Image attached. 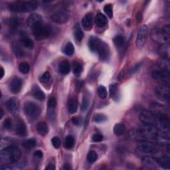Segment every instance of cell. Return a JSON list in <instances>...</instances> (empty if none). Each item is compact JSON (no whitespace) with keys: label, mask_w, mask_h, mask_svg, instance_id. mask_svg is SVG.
I'll return each instance as SVG.
<instances>
[{"label":"cell","mask_w":170,"mask_h":170,"mask_svg":"<svg viewBox=\"0 0 170 170\" xmlns=\"http://www.w3.org/2000/svg\"><path fill=\"white\" fill-rule=\"evenodd\" d=\"M140 120L144 124L153 126L160 130L169 128V118L163 113L144 111L140 114Z\"/></svg>","instance_id":"6da1fadb"},{"label":"cell","mask_w":170,"mask_h":170,"mask_svg":"<svg viewBox=\"0 0 170 170\" xmlns=\"http://www.w3.org/2000/svg\"><path fill=\"white\" fill-rule=\"evenodd\" d=\"M163 130L158 129L153 126L144 124L143 126L131 130L130 136L133 140L156 141L162 135Z\"/></svg>","instance_id":"7a4b0ae2"},{"label":"cell","mask_w":170,"mask_h":170,"mask_svg":"<svg viewBox=\"0 0 170 170\" xmlns=\"http://www.w3.org/2000/svg\"><path fill=\"white\" fill-rule=\"evenodd\" d=\"M89 47L92 52L97 53L100 60L107 61L111 55L110 49L107 44L96 37H91L89 41Z\"/></svg>","instance_id":"3957f363"},{"label":"cell","mask_w":170,"mask_h":170,"mask_svg":"<svg viewBox=\"0 0 170 170\" xmlns=\"http://www.w3.org/2000/svg\"><path fill=\"white\" fill-rule=\"evenodd\" d=\"M22 156V152L18 147L8 146L3 148L0 153L1 161L4 163H14L18 162Z\"/></svg>","instance_id":"277c9868"},{"label":"cell","mask_w":170,"mask_h":170,"mask_svg":"<svg viewBox=\"0 0 170 170\" xmlns=\"http://www.w3.org/2000/svg\"><path fill=\"white\" fill-rule=\"evenodd\" d=\"M137 150L144 154L157 155L160 152V147L148 140H141L137 145Z\"/></svg>","instance_id":"5b68a950"},{"label":"cell","mask_w":170,"mask_h":170,"mask_svg":"<svg viewBox=\"0 0 170 170\" xmlns=\"http://www.w3.org/2000/svg\"><path fill=\"white\" fill-rule=\"evenodd\" d=\"M34 37L37 41H42L48 39L52 35L53 29L50 26L41 24L33 29Z\"/></svg>","instance_id":"8992f818"},{"label":"cell","mask_w":170,"mask_h":170,"mask_svg":"<svg viewBox=\"0 0 170 170\" xmlns=\"http://www.w3.org/2000/svg\"><path fill=\"white\" fill-rule=\"evenodd\" d=\"M23 111L26 116L31 119H35L41 112V108L33 102H26L24 105Z\"/></svg>","instance_id":"52a82bcc"},{"label":"cell","mask_w":170,"mask_h":170,"mask_svg":"<svg viewBox=\"0 0 170 170\" xmlns=\"http://www.w3.org/2000/svg\"><path fill=\"white\" fill-rule=\"evenodd\" d=\"M70 13L69 10L65 8H62L54 12L51 17V20L56 23H65L69 20Z\"/></svg>","instance_id":"ba28073f"},{"label":"cell","mask_w":170,"mask_h":170,"mask_svg":"<svg viewBox=\"0 0 170 170\" xmlns=\"http://www.w3.org/2000/svg\"><path fill=\"white\" fill-rule=\"evenodd\" d=\"M151 39L153 41H154L157 43L161 44H167L169 42L170 40V36L169 35L166 34L164 32L162 29H158V28H154L151 31L150 33Z\"/></svg>","instance_id":"9c48e42d"},{"label":"cell","mask_w":170,"mask_h":170,"mask_svg":"<svg viewBox=\"0 0 170 170\" xmlns=\"http://www.w3.org/2000/svg\"><path fill=\"white\" fill-rule=\"evenodd\" d=\"M152 79L160 85L166 86H169V73L161 70H156L152 72Z\"/></svg>","instance_id":"30bf717a"},{"label":"cell","mask_w":170,"mask_h":170,"mask_svg":"<svg viewBox=\"0 0 170 170\" xmlns=\"http://www.w3.org/2000/svg\"><path fill=\"white\" fill-rule=\"evenodd\" d=\"M147 34H148V27L146 25H143L140 27L138 34H137L136 40V45L137 48L139 49L143 48L147 39Z\"/></svg>","instance_id":"8fae6325"},{"label":"cell","mask_w":170,"mask_h":170,"mask_svg":"<svg viewBox=\"0 0 170 170\" xmlns=\"http://www.w3.org/2000/svg\"><path fill=\"white\" fill-rule=\"evenodd\" d=\"M155 95L158 99L162 101L169 102V86L160 85L155 90Z\"/></svg>","instance_id":"7c38bea8"},{"label":"cell","mask_w":170,"mask_h":170,"mask_svg":"<svg viewBox=\"0 0 170 170\" xmlns=\"http://www.w3.org/2000/svg\"><path fill=\"white\" fill-rule=\"evenodd\" d=\"M6 106L9 112L15 116L19 113V102L17 98H11L6 102Z\"/></svg>","instance_id":"4fadbf2b"},{"label":"cell","mask_w":170,"mask_h":170,"mask_svg":"<svg viewBox=\"0 0 170 170\" xmlns=\"http://www.w3.org/2000/svg\"><path fill=\"white\" fill-rule=\"evenodd\" d=\"M27 24L31 29H34L42 24L41 16L37 13L31 14L27 19Z\"/></svg>","instance_id":"5bb4252c"},{"label":"cell","mask_w":170,"mask_h":170,"mask_svg":"<svg viewBox=\"0 0 170 170\" xmlns=\"http://www.w3.org/2000/svg\"><path fill=\"white\" fill-rule=\"evenodd\" d=\"M23 86V80L20 78H15L11 82L9 88L10 91L13 94H18L19 93Z\"/></svg>","instance_id":"9a60e30c"},{"label":"cell","mask_w":170,"mask_h":170,"mask_svg":"<svg viewBox=\"0 0 170 170\" xmlns=\"http://www.w3.org/2000/svg\"><path fill=\"white\" fill-rule=\"evenodd\" d=\"M38 7V3L35 1H30L24 2L21 5V12L29 13L34 12Z\"/></svg>","instance_id":"2e32d148"},{"label":"cell","mask_w":170,"mask_h":170,"mask_svg":"<svg viewBox=\"0 0 170 170\" xmlns=\"http://www.w3.org/2000/svg\"><path fill=\"white\" fill-rule=\"evenodd\" d=\"M157 65L160 70L165 72L169 73L170 70V62L169 59L162 57L158 60L157 62Z\"/></svg>","instance_id":"e0dca14e"},{"label":"cell","mask_w":170,"mask_h":170,"mask_svg":"<svg viewBox=\"0 0 170 170\" xmlns=\"http://www.w3.org/2000/svg\"><path fill=\"white\" fill-rule=\"evenodd\" d=\"M15 132L19 136H25L27 134V126L25 123L21 121V120H18L16 123L15 126Z\"/></svg>","instance_id":"ac0fdd59"},{"label":"cell","mask_w":170,"mask_h":170,"mask_svg":"<svg viewBox=\"0 0 170 170\" xmlns=\"http://www.w3.org/2000/svg\"><path fill=\"white\" fill-rule=\"evenodd\" d=\"M31 93L35 99L40 101H43L45 100V94L38 86H34L33 87Z\"/></svg>","instance_id":"d6986e66"},{"label":"cell","mask_w":170,"mask_h":170,"mask_svg":"<svg viewBox=\"0 0 170 170\" xmlns=\"http://www.w3.org/2000/svg\"><path fill=\"white\" fill-rule=\"evenodd\" d=\"M82 25L86 31H90L92 27V15L91 13L86 14L82 19Z\"/></svg>","instance_id":"ffe728a7"},{"label":"cell","mask_w":170,"mask_h":170,"mask_svg":"<svg viewBox=\"0 0 170 170\" xmlns=\"http://www.w3.org/2000/svg\"><path fill=\"white\" fill-rule=\"evenodd\" d=\"M158 166L162 167L163 169H169L170 168V158L168 156L164 155L162 157L156 158Z\"/></svg>","instance_id":"44dd1931"},{"label":"cell","mask_w":170,"mask_h":170,"mask_svg":"<svg viewBox=\"0 0 170 170\" xmlns=\"http://www.w3.org/2000/svg\"><path fill=\"white\" fill-rule=\"evenodd\" d=\"M20 42L21 45L25 47L27 49H32L34 47V43L31 38L28 36H27L25 34H23L21 35Z\"/></svg>","instance_id":"7402d4cb"},{"label":"cell","mask_w":170,"mask_h":170,"mask_svg":"<svg viewBox=\"0 0 170 170\" xmlns=\"http://www.w3.org/2000/svg\"><path fill=\"white\" fill-rule=\"evenodd\" d=\"M109 91L110 95L114 100H118V97L120 96V91L119 86L117 83H112L109 86Z\"/></svg>","instance_id":"603a6c76"},{"label":"cell","mask_w":170,"mask_h":170,"mask_svg":"<svg viewBox=\"0 0 170 170\" xmlns=\"http://www.w3.org/2000/svg\"><path fill=\"white\" fill-rule=\"evenodd\" d=\"M142 163L145 166L150 167H156V166L158 165L156 158L152 157V156H146L142 157Z\"/></svg>","instance_id":"cb8c5ba5"},{"label":"cell","mask_w":170,"mask_h":170,"mask_svg":"<svg viewBox=\"0 0 170 170\" xmlns=\"http://www.w3.org/2000/svg\"><path fill=\"white\" fill-rule=\"evenodd\" d=\"M36 130L41 136H45L49 132V128L45 122H40L36 125Z\"/></svg>","instance_id":"d4e9b609"},{"label":"cell","mask_w":170,"mask_h":170,"mask_svg":"<svg viewBox=\"0 0 170 170\" xmlns=\"http://www.w3.org/2000/svg\"><path fill=\"white\" fill-rule=\"evenodd\" d=\"M59 70L60 73L63 75H68L70 71V67L67 61H63L60 63L59 66Z\"/></svg>","instance_id":"484cf974"},{"label":"cell","mask_w":170,"mask_h":170,"mask_svg":"<svg viewBox=\"0 0 170 170\" xmlns=\"http://www.w3.org/2000/svg\"><path fill=\"white\" fill-rule=\"evenodd\" d=\"M108 19L105 15L102 13H98L95 18V23L98 27H103L106 25Z\"/></svg>","instance_id":"4316f807"},{"label":"cell","mask_w":170,"mask_h":170,"mask_svg":"<svg viewBox=\"0 0 170 170\" xmlns=\"http://www.w3.org/2000/svg\"><path fill=\"white\" fill-rule=\"evenodd\" d=\"M169 45L167 44H163L158 49V53L162 56V57L169 59Z\"/></svg>","instance_id":"83f0119b"},{"label":"cell","mask_w":170,"mask_h":170,"mask_svg":"<svg viewBox=\"0 0 170 170\" xmlns=\"http://www.w3.org/2000/svg\"><path fill=\"white\" fill-rule=\"evenodd\" d=\"M126 131V126L122 123H118L114 126V133L116 136H122Z\"/></svg>","instance_id":"f1b7e54d"},{"label":"cell","mask_w":170,"mask_h":170,"mask_svg":"<svg viewBox=\"0 0 170 170\" xmlns=\"http://www.w3.org/2000/svg\"><path fill=\"white\" fill-rule=\"evenodd\" d=\"M67 108H68V111L70 114H73L76 113L78 109L77 102H76V101L75 99L70 100L68 102Z\"/></svg>","instance_id":"f546056e"},{"label":"cell","mask_w":170,"mask_h":170,"mask_svg":"<svg viewBox=\"0 0 170 170\" xmlns=\"http://www.w3.org/2000/svg\"><path fill=\"white\" fill-rule=\"evenodd\" d=\"M6 23L11 29H15L18 28L19 25V20L16 18H9L6 21Z\"/></svg>","instance_id":"4dcf8cb0"},{"label":"cell","mask_w":170,"mask_h":170,"mask_svg":"<svg viewBox=\"0 0 170 170\" xmlns=\"http://www.w3.org/2000/svg\"><path fill=\"white\" fill-rule=\"evenodd\" d=\"M75 36L79 41H80L84 37V33L82 31L79 23H76L75 26Z\"/></svg>","instance_id":"1f68e13d"},{"label":"cell","mask_w":170,"mask_h":170,"mask_svg":"<svg viewBox=\"0 0 170 170\" xmlns=\"http://www.w3.org/2000/svg\"><path fill=\"white\" fill-rule=\"evenodd\" d=\"M73 70L75 76H79L83 72V67L79 62L75 61L73 64Z\"/></svg>","instance_id":"d6a6232c"},{"label":"cell","mask_w":170,"mask_h":170,"mask_svg":"<svg viewBox=\"0 0 170 170\" xmlns=\"http://www.w3.org/2000/svg\"><path fill=\"white\" fill-rule=\"evenodd\" d=\"M64 53L67 54V56H72L75 53V47L72 43L69 42L65 45L64 49Z\"/></svg>","instance_id":"836d02e7"},{"label":"cell","mask_w":170,"mask_h":170,"mask_svg":"<svg viewBox=\"0 0 170 170\" xmlns=\"http://www.w3.org/2000/svg\"><path fill=\"white\" fill-rule=\"evenodd\" d=\"M23 146L27 150H31L33 148L36 146V140L35 138H29L27 140L23 142Z\"/></svg>","instance_id":"e575fe53"},{"label":"cell","mask_w":170,"mask_h":170,"mask_svg":"<svg viewBox=\"0 0 170 170\" xmlns=\"http://www.w3.org/2000/svg\"><path fill=\"white\" fill-rule=\"evenodd\" d=\"M114 45H116L118 48H122L124 45V37L122 35H118L116 37H115L113 39Z\"/></svg>","instance_id":"d590c367"},{"label":"cell","mask_w":170,"mask_h":170,"mask_svg":"<svg viewBox=\"0 0 170 170\" xmlns=\"http://www.w3.org/2000/svg\"><path fill=\"white\" fill-rule=\"evenodd\" d=\"M75 145V139L72 136L66 137L64 141V146L67 149H71Z\"/></svg>","instance_id":"8d00e7d4"},{"label":"cell","mask_w":170,"mask_h":170,"mask_svg":"<svg viewBox=\"0 0 170 170\" xmlns=\"http://www.w3.org/2000/svg\"><path fill=\"white\" fill-rule=\"evenodd\" d=\"M19 70L22 74H27L30 70V66L26 62L21 63L19 66Z\"/></svg>","instance_id":"74e56055"},{"label":"cell","mask_w":170,"mask_h":170,"mask_svg":"<svg viewBox=\"0 0 170 170\" xmlns=\"http://www.w3.org/2000/svg\"><path fill=\"white\" fill-rule=\"evenodd\" d=\"M13 53L15 54V55L18 57V58H21L23 57L24 56V52L22 50L21 48L17 45V44H14L13 46Z\"/></svg>","instance_id":"f35d334b"},{"label":"cell","mask_w":170,"mask_h":170,"mask_svg":"<svg viewBox=\"0 0 170 170\" xmlns=\"http://www.w3.org/2000/svg\"><path fill=\"white\" fill-rule=\"evenodd\" d=\"M51 74L49 72H48V71H47V72L44 73L41 77L39 78V81L40 83L41 84H43V85H46L47 84L49 81H50L51 80Z\"/></svg>","instance_id":"ab89813d"},{"label":"cell","mask_w":170,"mask_h":170,"mask_svg":"<svg viewBox=\"0 0 170 170\" xmlns=\"http://www.w3.org/2000/svg\"><path fill=\"white\" fill-rule=\"evenodd\" d=\"M98 159V154L95 151H90L87 155V160L89 163H94Z\"/></svg>","instance_id":"60d3db41"},{"label":"cell","mask_w":170,"mask_h":170,"mask_svg":"<svg viewBox=\"0 0 170 170\" xmlns=\"http://www.w3.org/2000/svg\"><path fill=\"white\" fill-rule=\"evenodd\" d=\"M98 95L102 99H105L107 97V90L106 88L101 85L98 89Z\"/></svg>","instance_id":"b9f144b4"},{"label":"cell","mask_w":170,"mask_h":170,"mask_svg":"<svg viewBox=\"0 0 170 170\" xmlns=\"http://www.w3.org/2000/svg\"><path fill=\"white\" fill-rule=\"evenodd\" d=\"M104 12L107 15L109 18H112L113 17V8L111 4H107L104 7Z\"/></svg>","instance_id":"7bdbcfd3"},{"label":"cell","mask_w":170,"mask_h":170,"mask_svg":"<svg viewBox=\"0 0 170 170\" xmlns=\"http://www.w3.org/2000/svg\"><path fill=\"white\" fill-rule=\"evenodd\" d=\"M51 142H52L53 146L55 147L56 149H58L59 147L61 146V140L57 136L53 137V138L51 139Z\"/></svg>","instance_id":"ee69618b"},{"label":"cell","mask_w":170,"mask_h":170,"mask_svg":"<svg viewBox=\"0 0 170 170\" xmlns=\"http://www.w3.org/2000/svg\"><path fill=\"white\" fill-rule=\"evenodd\" d=\"M9 10L13 12H21V5L16 3H12L9 5Z\"/></svg>","instance_id":"f6af8a7d"},{"label":"cell","mask_w":170,"mask_h":170,"mask_svg":"<svg viewBox=\"0 0 170 170\" xmlns=\"http://www.w3.org/2000/svg\"><path fill=\"white\" fill-rule=\"evenodd\" d=\"M89 99H88L86 96H84L83 98V102H82V106H81L82 111H86L88 107H89Z\"/></svg>","instance_id":"bcb514c9"},{"label":"cell","mask_w":170,"mask_h":170,"mask_svg":"<svg viewBox=\"0 0 170 170\" xmlns=\"http://www.w3.org/2000/svg\"><path fill=\"white\" fill-rule=\"evenodd\" d=\"M3 126L6 130L11 129L12 127V120L10 118H7L6 120H5V121L3 122Z\"/></svg>","instance_id":"7dc6e473"},{"label":"cell","mask_w":170,"mask_h":170,"mask_svg":"<svg viewBox=\"0 0 170 170\" xmlns=\"http://www.w3.org/2000/svg\"><path fill=\"white\" fill-rule=\"evenodd\" d=\"M106 120V117L103 114H97L95 117V122L96 123H101Z\"/></svg>","instance_id":"c3c4849f"},{"label":"cell","mask_w":170,"mask_h":170,"mask_svg":"<svg viewBox=\"0 0 170 170\" xmlns=\"http://www.w3.org/2000/svg\"><path fill=\"white\" fill-rule=\"evenodd\" d=\"M57 106V100L54 98H51L49 100L47 106L48 108H55Z\"/></svg>","instance_id":"681fc988"},{"label":"cell","mask_w":170,"mask_h":170,"mask_svg":"<svg viewBox=\"0 0 170 170\" xmlns=\"http://www.w3.org/2000/svg\"><path fill=\"white\" fill-rule=\"evenodd\" d=\"M140 65H141V64L138 63V64H136L134 67L131 68V69L128 70V75H132L135 74V73L137 72V71H138V70H139V69H140Z\"/></svg>","instance_id":"f907efd6"},{"label":"cell","mask_w":170,"mask_h":170,"mask_svg":"<svg viewBox=\"0 0 170 170\" xmlns=\"http://www.w3.org/2000/svg\"><path fill=\"white\" fill-rule=\"evenodd\" d=\"M103 140V136L100 134H95L92 136V140L95 142H100Z\"/></svg>","instance_id":"816d5d0a"},{"label":"cell","mask_w":170,"mask_h":170,"mask_svg":"<svg viewBox=\"0 0 170 170\" xmlns=\"http://www.w3.org/2000/svg\"><path fill=\"white\" fill-rule=\"evenodd\" d=\"M71 120H72L73 124L75 126H79L80 124V120L78 117H76V116L73 117Z\"/></svg>","instance_id":"f5cc1de1"},{"label":"cell","mask_w":170,"mask_h":170,"mask_svg":"<svg viewBox=\"0 0 170 170\" xmlns=\"http://www.w3.org/2000/svg\"><path fill=\"white\" fill-rule=\"evenodd\" d=\"M91 112H92V110H90V111H89V112L87 114V116H86V120H85V128L86 129L88 126V125H89V118H90V116L91 114Z\"/></svg>","instance_id":"db71d44e"},{"label":"cell","mask_w":170,"mask_h":170,"mask_svg":"<svg viewBox=\"0 0 170 170\" xmlns=\"http://www.w3.org/2000/svg\"><path fill=\"white\" fill-rule=\"evenodd\" d=\"M43 152L41 151V150H37L34 153V156L37 157V158H42L43 157Z\"/></svg>","instance_id":"11a10c76"},{"label":"cell","mask_w":170,"mask_h":170,"mask_svg":"<svg viewBox=\"0 0 170 170\" xmlns=\"http://www.w3.org/2000/svg\"><path fill=\"white\" fill-rule=\"evenodd\" d=\"M162 30L166 33L167 35H170V26L169 25H166L165 26H163Z\"/></svg>","instance_id":"9f6ffc18"},{"label":"cell","mask_w":170,"mask_h":170,"mask_svg":"<svg viewBox=\"0 0 170 170\" xmlns=\"http://www.w3.org/2000/svg\"><path fill=\"white\" fill-rule=\"evenodd\" d=\"M56 169L55 166H54V164H53V163L49 164V165L45 167V169H48V170H53V169Z\"/></svg>","instance_id":"6f0895ef"},{"label":"cell","mask_w":170,"mask_h":170,"mask_svg":"<svg viewBox=\"0 0 170 170\" xmlns=\"http://www.w3.org/2000/svg\"><path fill=\"white\" fill-rule=\"evenodd\" d=\"M136 19L138 22H141L142 21V15L140 12L137 13L136 14Z\"/></svg>","instance_id":"680465c9"},{"label":"cell","mask_w":170,"mask_h":170,"mask_svg":"<svg viewBox=\"0 0 170 170\" xmlns=\"http://www.w3.org/2000/svg\"><path fill=\"white\" fill-rule=\"evenodd\" d=\"M63 169L65 170H69V169H72V167H71V166L69 165V164H65V165L63 166Z\"/></svg>","instance_id":"91938a15"},{"label":"cell","mask_w":170,"mask_h":170,"mask_svg":"<svg viewBox=\"0 0 170 170\" xmlns=\"http://www.w3.org/2000/svg\"><path fill=\"white\" fill-rule=\"evenodd\" d=\"M1 79H2L4 76V70L3 67H1Z\"/></svg>","instance_id":"94428289"},{"label":"cell","mask_w":170,"mask_h":170,"mask_svg":"<svg viewBox=\"0 0 170 170\" xmlns=\"http://www.w3.org/2000/svg\"><path fill=\"white\" fill-rule=\"evenodd\" d=\"M0 113H1V114H0V118L2 119L3 116V111L2 108H1V110H0Z\"/></svg>","instance_id":"6125c7cd"}]
</instances>
